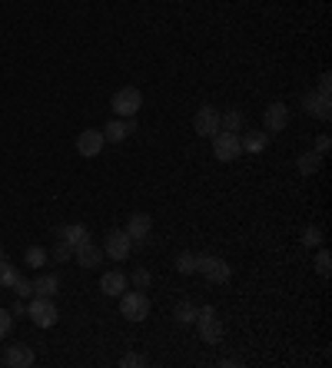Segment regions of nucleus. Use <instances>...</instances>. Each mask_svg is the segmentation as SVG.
Listing matches in <instances>:
<instances>
[{
  "label": "nucleus",
  "mask_w": 332,
  "mask_h": 368,
  "mask_svg": "<svg viewBox=\"0 0 332 368\" xmlns=\"http://www.w3.org/2000/svg\"><path fill=\"white\" fill-rule=\"evenodd\" d=\"M27 316L34 318L37 329H53V325L60 322V312H57V305H53L50 295H34L30 305H27Z\"/></svg>",
  "instance_id": "obj_1"
},
{
  "label": "nucleus",
  "mask_w": 332,
  "mask_h": 368,
  "mask_svg": "<svg viewBox=\"0 0 332 368\" xmlns=\"http://www.w3.org/2000/svg\"><path fill=\"white\" fill-rule=\"evenodd\" d=\"M196 329H200V339H203L206 345L223 342V322L216 318V309H213V305L196 309Z\"/></svg>",
  "instance_id": "obj_2"
},
{
  "label": "nucleus",
  "mask_w": 332,
  "mask_h": 368,
  "mask_svg": "<svg viewBox=\"0 0 332 368\" xmlns=\"http://www.w3.org/2000/svg\"><path fill=\"white\" fill-rule=\"evenodd\" d=\"M150 309H153V302H150V295L140 292V289L120 295V316L127 318V322H143V318L150 316Z\"/></svg>",
  "instance_id": "obj_3"
},
{
  "label": "nucleus",
  "mask_w": 332,
  "mask_h": 368,
  "mask_svg": "<svg viewBox=\"0 0 332 368\" xmlns=\"http://www.w3.org/2000/svg\"><path fill=\"white\" fill-rule=\"evenodd\" d=\"M143 106V93L137 87H123L113 93V100H110V110H113V116H120V120H127V116H137Z\"/></svg>",
  "instance_id": "obj_4"
},
{
  "label": "nucleus",
  "mask_w": 332,
  "mask_h": 368,
  "mask_svg": "<svg viewBox=\"0 0 332 368\" xmlns=\"http://www.w3.org/2000/svg\"><path fill=\"white\" fill-rule=\"evenodd\" d=\"M196 272H203L209 282H230V276H233V266L226 262V259H219V255H209V253H203V255H196Z\"/></svg>",
  "instance_id": "obj_5"
},
{
  "label": "nucleus",
  "mask_w": 332,
  "mask_h": 368,
  "mask_svg": "<svg viewBox=\"0 0 332 368\" xmlns=\"http://www.w3.org/2000/svg\"><path fill=\"white\" fill-rule=\"evenodd\" d=\"M209 140H213V156H216L219 163H233V160H240V153H243V146H240V133H226V129H219V133H213Z\"/></svg>",
  "instance_id": "obj_6"
},
{
  "label": "nucleus",
  "mask_w": 332,
  "mask_h": 368,
  "mask_svg": "<svg viewBox=\"0 0 332 368\" xmlns=\"http://www.w3.org/2000/svg\"><path fill=\"white\" fill-rule=\"evenodd\" d=\"M130 253H133V239H130L123 229H110L106 239H103V255L113 259V262H127Z\"/></svg>",
  "instance_id": "obj_7"
},
{
  "label": "nucleus",
  "mask_w": 332,
  "mask_h": 368,
  "mask_svg": "<svg viewBox=\"0 0 332 368\" xmlns=\"http://www.w3.org/2000/svg\"><path fill=\"white\" fill-rule=\"evenodd\" d=\"M193 133H200V136H213V133H219V110L216 106L203 103V106L196 110V116H193Z\"/></svg>",
  "instance_id": "obj_8"
},
{
  "label": "nucleus",
  "mask_w": 332,
  "mask_h": 368,
  "mask_svg": "<svg viewBox=\"0 0 332 368\" xmlns=\"http://www.w3.org/2000/svg\"><path fill=\"white\" fill-rule=\"evenodd\" d=\"M127 232L130 239H133V246H146V239L153 236V219L146 216V213H133V216L127 219Z\"/></svg>",
  "instance_id": "obj_9"
},
{
  "label": "nucleus",
  "mask_w": 332,
  "mask_h": 368,
  "mask_svg": "<svg viewBox=\"0 0 332 368\" xmlns=\"http://www.w3.org/2000/svg\"><path fill=\"white\" fill-rule=\"evenodd\" d=\"M289 106L286 103H269L266 110H263V129L266 133H279V129L289 127Z\"/></svg>",
  "instance_id": "obj_10"
},
{
  "label": "nucleus",
  "mask_w": 332,
  "mask_h": 368,
  "mask_svg": "<svg viewBox=\"0 0 332 368\" xmlns=\"http://www.w3.org/2000/svg\"><path fill=\"white\" fill-rule=\"evenodd\" d=\"M100 133H103V140H106V143H123L130 133H137V116H127V120L113 116V120H110Z\"/></svg>",
  "instance_id": "obj_11"
},
{
  "label": "nucleus",
  "mask_w": 332,
  "mask_h": 368,
  "mask_svg": "<svg viewBox=\"0 0 332 368\" xmlns=\"http://www.w3.org/2000/svg\"><path fill=\"white\" fill-rule=\"evenodd\" d=\"M106 146V140H103V133L97 127H90L83 129L77 136V153L80 156H87V160H93V156H100V150Z\"/></svg>",
  "instance_id": "obj_12"
},
{
  "label": "nucleus",
  "mask_w": 332,
  "mask_h": 368,
  "mask_svg": "<svg viewBox=\"0 0 332 368\" xmlns=\"http://www.w3.org/2000/svg\"><path fill=\"white\" fill-rule=\"evenodd\" d=\"M74 259H77L80 269H97L106 255H103V246H97V242L87 239V242H80L77 249H74Z\"/></svg>",
  "instance_id": "obj_13"
},
{
  "label": "nucleus",
  "mask_w": 332,
  "mask_h": 368,
  "mask_svg": "<svg viewBox=\"0 0 332 368\" xmlns=\"http://www.w3.org/2000/svg\"><path fill=\"white\" fill-rule=\"evenodd\" d=\"M37 362V355H34V348L30 345H7L4 348V365H11V368H30Z\"/></svg>",
  "instance_id": "obj_14"
},
{
  "label": "nucleus",
  "mask_w": 332,
  "mask_h": 368,
  "mask_svg": "<svg viewBox=\"0 0 332 368\" xmlns=\"http://www.w3.org/2000/svg\"><path fill=\"white\" fill-rule=\"evenodd\" d=\"M100 292L110 295V299H120V295L127 292V272H120V269H106L100 276Z\"/></svg>",
  "instance_id": "obj_15"
},
{
  "label": "nucleus",
  "mask_w": 332,
  "mask_h": 368,
  "mask_svg": "<svg viewBox=\"0 0 332 368\" xmlns=\"http://www.w3.org/2000/svg\"><path fill=\"white\" fill-rule=\"evenodd\" d=\"M303 110H306L309 116H316V120H329L332 100L329 97H322V93H306V97H303Z\"/></svg>",
  "instance_id": "obj_16"
},
{
  "label": "nucleus",
  "mask_w": 332,
  "mask_h": 368,
  "mask_svg": "<svg viewBox=\"0 0 332 368\" xmlns=\"http://www.w3.org/2000/svg\"><path fill=\"white\" fill-rule=\"evenodd\" d=\"M57 239H64L67 246H74V249H77L80 242L90 239V229L83 226V222H70V226H60V229H57Z\"/></svg>",
  "instance_id": "obj_17"
},
{
  "label": "nucleus",
  "mask_w": 332,
  "mask_h": 368,
  "mask_svg": "<svg viewBox=\"0 0 332 368\" xmlns=\"http://www.w3.org/2000/svg\"><path fill=\"white\" fill-rule=\"evenodd\" d=\"M240 146H243V153H253V156H259V153L269 146V133L263 129H253V133H240Z\"/></svg>",
  "instance_id": "obj_18"
},
{
  "label": "nucleus",
  "mask_w": 332,
  "mask_h": 368,
  "mask_svg": "<svg viewBox=\"0 0 332 368\" xmlns=\"http://www.w3.org/2000/svg\"><path fill=\"white\" fill-rule=\"evenodd\" d=\"M322 160H326V156H319L316 150H312V153H299V156H296V169H299V176H312V173H319Z\"/></svg>",
  "instance_id": "obj_19"
},
{
  "label": "nucleus",
  "mask_w": 332,
  "mask_h": 368,
  "mask_svg": "<svg viewBox=\"0 0 332 368\" xmlns=\"http://www.w3.org/2000/svg\"><path fill=\"white\" fill-rule=\"evenodd\" d=\"M57 289H60V276L57 272H40L37 279H34V295H57Z\"/></svg>",
  "instance_id": "obj_20"
},
{
  "label": "nucleus",
  "mask_w": 332,
  "mask_h": 368,
  "mask_svg": "<svg viewBox=\"0 0 332 368\" xmlns=\"http://www.w3.org/2000/svg\"><path fill=\"white\" fill-rule=\"evenodd\" d=\"M219 129H226V133H243L246 129V116L243 110H226V113H219Z\"/></svg>",
  "instance_id": "obj_21"
},
{
  "label": "nucleus",
  "mask_w": 332,
  "mask_h": 368,
  "mask_svg": "<svg viewBox=\"0 0 332 368\" xmlns=\"http://www.w3.org/2000/svg\"><path fill=\"white\" fill-rule=\"evenodd\" d=\"M47 259H50V253H47L43 246H27V253H24V266L43 269V266H47Z\"/></svg>",
  "instance_id": "obj_22"
},
{
  "label": "nucleus",
  "mask_w": 332,
  "mask_h": 368,
  "mask_svg": "<svg viewBox=\"0 0 332 368\" xmlns=\"http://www.w3.org/2000/svg\"><path fill=\"white\" fill-rule=\"evenodd\" d=\"M17 276H20V269H17L11 259L4 255V259H0V285H4V289H11L13 282H17Z\"/></svg>",
  "instance_id": "obj_23"
},
{
  "label": "nucleus",
  "mask_w": 332,
  "mask_h": 368,
  "mask_svg": "<svg viewBox=\"0 0 332 368\" xmlns=\"http://www.w3.org/2000/svg\"><path fill=\"white\" fill-rule=\"evenodd\" d=\"M177 272L179 276H193V272H196V253H179L177 255Z\"/></svg>",
  "instance_id": "obj_24"
},
{
  "label": "nucleus",
  "mask_w": 332,
  "mask_h": 368,
  "mask_svg": "<svg viewBox=\"0 0 332 368\" xmlns=\"http://www.w3.org/2000/svg\"><path fill=\"white\" fill-rule=\"evenodd\" d=\"M177 322H179V325H193V322H196V305H193V302H179L177 305Z\"/></svg>",
  "instance_id": "obj_25"
},
{
  "label": "nucleus",
  "mask_w": 332,
  "mask_h": 368,
  "mask_svg": "<svg viewBox=\"0 0 332 368\" xmlns=\"http://www.w3.org/2000/svg\"><path fill=\"white\" fill-rule=\"evenodd\" d=\"M130 282H133V285H137V289H140V292H146V289H150V282H153V276H150V269H133V276H130Z\"/></svg>",
  "instance_id": "obj_26"
},
{
  "label": "nucleus",
  "mask_w": 332,
  "mask_h": 368,
  "mask_svg": "<svg viewBox=\"0 0 332 368\" xmlns=\"http://www.w3.org/2000/svg\"><path fill=\"white\" fill-rule=\"evenodd\" d=\"M312 266H316V272H319L322 279H326V276L332 272V255L326 253V249H319V253H316V262H312Z\"/></svg>",
  "instance_id": "obj_27"
},
{
  "label": "nucleus",
  "mask_w": 332,
  "mask_h": 368,
  "mask_svg": "<svg viewBox=\"0 0 332 368\" xmlns=\"http://www.w3.org/2000/svg\"><path fill=\"white\" fill-rule=\"evenodd\" d=\"M11 292L17 295V299H30V295H34V282H30V279H20V276H17V282L11 285Z\"/></svg>",
  "instance_id": "obj_28"
},
{
  "label": "nucleus",
  "mask_w": 332,
  "mask_h": 368,
  "mask_svg": "<svg viewBox=\"0 0 332 368\" xmlns=\"http://www.w3.org/2000/svg\"><path fill=\"white\" fill-rule=\"evenodd\" d=\"M53 259H57V262H70V259H74V246H67L64 239H57V246H53Z\"/></svg>",
  "instance_id": "obj_29"
},
{
  "label": "nucleus",
  "mask_w": 332,
  "mask_h": 368,
  "mask_svg": "<svg viewBox=\"0 0 332 368\" xmlns=\"http://www.w3.org/2000/svg\"><path fill=\"white\" fill-rule=\"evenodd\" d=\"M120 365H123V368H146L150 362H146V355H137V352H127V355L120 358Z\"/></svg>",
  "instance_id": "obj_30"
},
{
  "label": "nucleus",
  "mask_w": 332,
  "mask_h": 368,
  "mask_svg": "<svg viewBox=\"0 0 332 368\" xmlns=\"http://www.w3.org/2000/svg\"><path fill=\"white\" fill-rule=\"evenodd\" d=\"M303 242H306L309 249H312V246H322V229L319 226H309L306 232H303Z\"/></svg>",
  "instance_id": "obj_31"
},
{
  "label": "nucleus",
  "mask_w": 332,
  "mask_h": 368,
  "mask_svg": "<svg viewBox=\"0 0 332 368\" xmlns=\"http://www.w3.org/2000/svg\"><path fill=\"white\" fill-rule=\"evenodd\" d=\"M13 329V316H11V309H0V339H7Z\"/></svg>",
  "instance_id": "obj_32"
},
{
  "label": "nucleus",
  "mask_w": 332,
  "mask_h": 368,
  "mask_svg": "<svg viewBox=\"0 0 332 368\" xmlns=\"http://www.w3.org/2000/svg\"><path fill=\"white\" fill-rule=\"evenodd\" d=\"M11 316H13V318H20V316H27V302H24V299H17V302L11 305Z\"/></svg>",
  "instance_id": "obj_33"
},
{
  "label": "nucleus",
  "mask_w": 332,
  "mask_h": 368,
  "mask_svg": "<svg viewBox=\"0 0 332 368\" xmlns=\"http://www.w3.org/2000/svg\"><path fill=\"white\" fill-rule=\"evenodd\" d=\"M332 76L329 73H322L319 76V90H316V93H322V97H329V90H332V83H329Z\"/></svg>",
  "instance_id": "obj_34"
},
{
  "label": "nucleus",
  "mask_w": 332,
  "mask_h": 368,
  "mask_svg": "<svg viewBox=\"0 0 332 368\" xmlns=\"http://www.w3.org/2000/svg\"><path fill=\"white\" fill-rule=\"evenodd\" d=\"M316 153H319V156H326V153H329V136H326V133L316 140Z\"/></svg>",
  "instance_id": "obj_35"
},
{
  "label": "nucleus",
  "mask_w": 332,
  "mask_h": 368,
  "mask_svg": "<svg viewBox=\"0 0 332 368\" xmlns=\"http://www.w3.org/2000/svg\"><path fill=\"white\" fill-rule=\"evenodd\" d=\"M219 365H223V368H240V365H243V362H240V358H223Z\"/></svg>",
  "instance_id": "obj_36"
},
{
  "label": "nucleus",
  "mask_w": 332,
  "mask_h": 368,
  "mask_svg": "<svg viewBox=\"0 0 332 368\" xmlns=\"http://www.w3.org/2000/svg\"><path fill=\"white\" fill-rule=\"evenodd\" d=\"M0 259H4V246H0Z\"/></svg>",
  "instance_id": "obj_37"
}]
</instances>
